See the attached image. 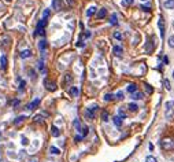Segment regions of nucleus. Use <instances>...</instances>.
Wrapping results in <instances>:
<instances>
[{
    "instance_id": "33",
    "label": "nucleus",
    "mask_w": 174,
    "mask_h": 162,
    "mask_svg": "<svg viewBox=\"0 0 174 162\" xmlns=\"http://www.w3.org/2000/svg\"><path fill=\"white\" fill-rule=\"evenodd\" d=\"M113 37H114V39H117V40H122V34L119 33L118 30H115V32L113 33Z\"/></svg>"
},
{
    "instance_id": "30",
    "label": "nucleus",
    "mask_w": 174,
    "mask_h": 162,
    "mask_svg": "<svg viewBox=\"0 0 174 162\" xmlns=\"http://www.w3.org/2000/svg\"><path fill=\"white\" fill-rule=\"evenodd\" d=\"M141 8H143V11H145V12H149V11H151V3L143 4V6H141Z\"/></svg>"
},
{
    "instance_id": "17",
    "label": "nucleus",
    "mask_w": 174,
    "mask_h": 162,
    "mask_svg": "<svg viewBox=\"0 0 174 162\" xmlns=\"http://www.w3.org/2000/svg\"><path fill=\"white\" fill-rule=\"evenodd\" d=\"M128 110L129 111H132V113H136L137 110H139V106L136 103H129L128 105Z\"/></svg>"
},
{
    "instance_id": "50",
    "label": "nucleus",
    "mask_w": 174,
    "mask_h": 162,
    "mask_svg": "<svg viewBox=\"0 0 174 162\" xmlns=\"http://www.w3.org/2000/svg\"><path fill=\"white\" fill-rule=\"evenodd\" d=\"M173 28H174V22H173Z\"/></svg>"
},
{
    "instance_id": "37",
    "label": "nucleus",
    "mask_w": 174,
    "mask_h": 162,
    "mask_svg": "<svg viewBox=\"0 0 174 162\" xmlns=\"http://www.w3.org/2000/svg\"><path fill=\"white\" fill-rule=\"evenodd\" d=\"M145 162H158V161H156L155 157H152V155H148L147 158H145Z\"/></svg>"
},
{
    "instance_id": "15",
    "label": "nucleus",
    "mask_w": 174,
    "mask_h": 162,
    "mask_svg": "<svg viewBox=\"0 0 174 162\" xmlns=\"http://www.w3.org/2000/svg\"><path fill=\"white\" fill-rule=\"evenodd\" d=\"M132 99H134V100H140V99H143V92H140V91L133 92V94H132Z\"/></svg>"
},
{
    "instance_id": "43",
    "label": "nucleus",
    "mask_w": 174,
    "mask_h": 162,
    "mask_svg": "<svg viewBox=\"0 0 174 162\" xmlns=\"http://www.w3.org/2000/svg\"><path fill=\"white\" fill-rule=\"evenodd\" d=\"M27 143H29V142H27V139H26V137H22V144H23V146H26Z\"/></svg>"
},
{
    "instance_id": "41",
    "label": "nucleus",
    "mask_w": 174,
    "mask_h": 162,
    "mask_svg": "<svg viewBox=\"0 0 174 162\" xmlns=\"http://www.w3.org/2000/svg\"><path fill=\"white\" fill-rule=\"evenodd\" d=\"M25 85H26V83H25V81H23V80H22V81H21V83H19V89L22 91L23 88H25Z\"/></svg>"
},
{
    "instance_id": "35",
    "label": "nucleus",
    "mask_w": 174,
    "mask_h": 162,
    "mask_svg": "<svg viewBox=\"0 0 174 162\" xmlns=\"http://www.w3.org/2000/svg\"><path fill=\"white\" fill-rule=\"evenodd\" d=\"M114 99H118V100H122V99H123V94H122V92H117V94L114 95Z\"/></svg>"
},
{
    "instance_id": "27",
    "label": "nucleus",
    "mask_w": 174,
    "mask_h": 162,
    "mask_svg": "<svg viewBox=\"0 0 174 162\" xmlns=\"http://www.w3.org/2000/svg\"><path fill=\"white\" fill-rule=\"evenodd\" d=\"M110 23H111V25H117V23H118V17H117V14H111Z\"/></svg>"
},
{
    "instance_id": "19",
    "label": "nucleus",
    "mask_w": 174,
    "mask_h": 162,
    "mask_svg": "<svg viewBox=\"0 0 174 162\" xmlns=\"http://www.w3.org/2000/svg\"><path fill=\"white\" fill-rule=\"evenodd\" d=\"M96 11H97V8L95 7V6H92V7H89L87 10V17H92L93 14H96Z\"/></svg>"
},
{
    "instance_id": "25",
    "label": "nucleus",
    "mask_w": 174,
    "mask_h": 162,
    "mask_svg": "<svg viewBox=\"0 0 174 162\" xmlns=\"http://www.w3.org/2000/svg\"><path fill=\"white\" fill-rule=\"evenodd\" d=\"M106 14H107V10H106V8H100V11L97 12V18L99 19L104 18V17H106Z\"/></svg>"
},
{
    "instance_id": "46",
    "label": "nucleus",
    "mask_w": 174,
    "mask_h": 162,
    "mask_svg": "<svg viewBox=\"0 0 174 162\" xmlns=\"http://www.w3.org/2000/svg\"><path fill=\"white\" fill-rule=\"evenodd\" d=\"M163 62H165V63H169V59H167V57L163 58Z\"/></svg>"
},
{
    "instance_id": "31",
    "label": "nucleus",
    "mask_w": 174,
    "mask_h": 162,
    "mask_svg": "<svg viewBox=\"0 0 174 162\" xmlns=\"http://www.w3.org/2000/svg\"><path fill=\"white\" fill-rule=\"evenodd\" d=\"M113 99H114V95H111V94H106L103 96V100H104V102H110Z\"/></svg>"
},
{
    "instance_id": "49",
    "label": "nucleus",
    "mask_w": 174,
    "mask_h": 162,
    "mask_svg": "<svg viewBox=\"0 0 174 162\" xmlns=\"http://www.w3.org/2000/svg\"><path fill=\"white\" fill-rule=\"evenodd\" d=\"M30 162H36V161H30Z\"/></svg>"
},
{
    "instance_id": "9",
    "label": "nucleus",
    "mask_w": 174,
    "mask_h": 162,
    "mask_svg": "<svg viewBox=\"0 0 174 162\" xmlns=\"http://www.w3.org/2000/svg\"><path fill=\"white\" fill-rule=\"evenodd\" d=\"M113 51H114V55H117V57H122V54H123V48L121 45H115Z\"/></svg>"
},
{
    "instance_id": "42",
    "label": "nucleus",
    "mask_w": 174,
    "mask_h": 162,
    "mask_svg": "<svg viewBox=\"0 0 174 162\" xmlns=\"http://www.w3.org/2000/svg\"><path fill=\"white\" fill-rule=\"evenodd\" d=\"M11 105L14 106V107H15V106H18V105H19V100H18V99H15V100H12V103H11Z\"/></svg>"
},
{
    "instance_id": "28",
    "label": "nucleus",
    "mask_w": 174,
    "mask_h": 162,
    "mask_svg": "<svg viewBox=\"0 0 174 162\" xmlns=\"http://www.w3.org/2000/svg\"><path fill=\"white\" fill-rule=\"evenodd\" d=\"M37 68H38V70H40V72H41V73H45V72H47L45 69H44V62H43V60H38V63H37Z\"/></svg>"
},
{
    "instance_id": "2",
    "label": "nucleus",
    "mask_w": 174,
    "mask_h": 162,
    "mask_svg": "<svg viewBox=\"0 0 174 162\" xmlns=\"http://www.w3.org/2000/svg\"><path fill=\"white\" fill-rule=\"evenodd\" d=\"M44 85H45V88L48 91H51V92H53V91L56 89V84L53 83V81H51V80H48V78L44 80Z\"/></svg>"
},
{
    "instance_id": "38",
    "label": "nucleus",
    "mask_w": 174,
    "mask_h": 162,
    "mask_svg": "<svg viewBox=\"0 0 174 162\" xmlns=\"http://www.w3.org/2000/svg\"><path fill=\"white\" fill-rule=\"evenodd\" d=\"M49 17V10H44L43 11V19H47Z\"/></svg>"
},
{
    "instance_id": "23",
    "label": "nucleus",
    "mask_w": 174,
    "mask_h": 162,
    "mask_svg": "<svg viewBox=\"0 0 174 162\" xmlns=\"http://www.w3.org/2000/svg\"><path fill=\"white\" fill-rule=\"evenodd\" d=\"M88 133H89V128H88L87 125H82V128H81V136H82V137H85Z\"/></svg>"
},
{
    "instance_id": "26",
    "label": "nucleus",
    "mask_w": 174,
    "mask_h": 162,
    "mask_svg": "<svg viewBox=\"0 0 174 162\" xmlns=\"http://www.w3.org/2000/svg\"><path fill=\"white\" fill-rule=\"evenodd\" d=\"M33 120H34V122H37V124H43V122H44V118H43L41 114H37Z\"/></svg>"
},
{
    "instance_id": "18",
    "label": "nucleus",
    "mask_w": 174,
    "mask_h": 162,
    "mask_svg": "<svg viewBox=\"0 0 174 162\" xmlns=\"http://www.w3.org/2000/svg\"><path fill=\"white\" fill-rule=\"evenodd\" d=\"M73 125H74V128H76V131L81 132V128H82V125H81V122H79V120H78V118H76V120L73 121Z\"/></svg>"
},
{
    "instance_id": "5",
    "label": "nucleus",
    "mask_w": 174,
    "mask_h": 162,
    "mask_svg": "<svg viewBox=\"0 0 174 162\" xmlns=\"http://www.w3.org/2000/svg\"><path fill=\"white\" fill-rule=\"evenodd\" d=\"M158 25H159V29H160V37H163V36H165V29H166V25H165V19H163V17L159 18Z\"/></svg>"
},
{
    "instance_id": "32",
    "label": "nucleus",
    "mask_w": 174,
    "mask_h": 162,
    "mask_svg": "<svg viewBox=\"0 0 174 162\" xmlns=\"http://www.w3.org/2000/svg\"><path fill=\"white\" fill-rule=\"evenodd\" d=\"M167 45H169L170 48H174V34L169 37V40H167Z\"/></svg>"
},
{
    "instance_id": "39",
    "label": "nucleus",
    "mask_w": 174,
    "mask_h": 162,
    "mask_svg": "<svg viewBox=\"0 0 174 162\" xmlns=\"http://www.w3.org/2000/svg\"><path fill=\"white\" fill-rule=\"evenodd\" d=\"M145 89H147V92H148V94H152V92H154V88H152V87H149L148 84L145 85Z\"/></svg>"
},
{
    "instance_id": "12",
    "label": "nucleus",
    "mask_w": 174,
    "mask_h": 162,
    "mask_svg": "<svg viewBox=\"0 0 174 162\" xmlns=\"http://www.w3.org/2000/svg\"><path fill=\"white\" fill-rule=\"evenodd\" d=\"M0 66H1L3 70L7 69V57H6V55H3V57L0 58Z\"/></svg>"
},
{
    "instance_id": "4",
    "label": "nucleus",
    "mask_w": 174,
    "mask_h": 162,
    "mask_svg": "<svg viewBox=\"0 0 174 162\" xmlns=\"http://www.w3.org/2000/svg\"><path fill=\"white\" fill-rule=\"evenodd\" d=\"M52 8L55 11H61L63 8V0H52Z\"/></svg>"
},
{
    "instance_id": "14",
    "label": "nucleus",
    "mask_w": 174,
    "mask_h": 162,
    "mask_svg": "<svg viewBox=\"0 0 174 162\" xmlns=\"http://www.w3.org/2000/svg\"><path fill=\"white\" fill-rule=\"evenodd\" d=\"M48 47V43H47L45 39H43V40H40V43H38V48L41 49V51H45V48Z\"/></svg>"
},
{
    "instance_id": "24",
    "label": "nucleus",
    "mask_w": 174,
    "mask_h": 162,
    "mask_svg": "<svg viewBox=\"0 0 174 162\" xmlns=\"http://www.w3.org/2000/svg\"><path fill=\"white\" fill-rule=\"evenodd\" d=\"M117 116H119V117H121L122 120H125V118H126L125 109H123V107H119V110H118V114H117Z\"/></svg>"
},
{
    "instance_id": "34",
    "label": "nucleus",
    "mask_w": 174,
    "mask_h": 162,
    "mask_svg": "<svg viewBox=\"0 0 174 162\" xmlns=\"http://www.w3.org/2000/svg\"><path fill=\"white\" fill-rule=\"evenodd\" d=\"M108 117H110V116H108V113H107V111H102V120L103 121H106V122H107V121L110 120Z\"/></svg>"
},
{
    "instance_id": "10",
    "label": "nucleus",
    "mask_w": 174,
    "mask_h": 162,
    "mask_svg": "<svg viewBox=\"0 0 174 162\" xmlns=\"http://www.w3.org/2000/svg\"><path fill=\"white\" fill-rule=\"evenodd\" d=\"M19 57L22 58V59H26V58H30V57H32V51H30V49H23L22 52L19 54Z\"/></svg>"
},
{
    "instance_id": "40",
    "label": "nucleus",
    "mask_w": 174,
    "mask_h": 162,
    "mask_svg": "<svg viewBox=\"0 0 174 162\" xmlns=\"http://www.w3.org/2000/svg\"><path fill=\"white\" fill-rule=\"evenodd\" d=\"M82 139H84V137H82V136H81V135H77L76 137H74V140H76L77 143H79V142H81V140H82Z\"/></svg>"
},
{
    "instance_id": "48",
    "label": "nucleus",
    "mask_w": 174,
    "mask_h": 162,
    "mask_svg": "<svg viewBox=\"0 0 174 162\" xmlns=\"http://www.w3.org/2000/svg\"><path fill=\"white\" fill-rule=\"evenodd\" d=\"M173 78H174V72H173Z\"/></svg>"
},
{
    "instance_id": "20",
    "label": "nucleus",
    "mask_w": 174,
    "mask_h": 162,
    "mask_svg": "<svg viewBox=\"0 0 174 162\" xmlns=\"http://www.w3.org/2000/svg\"><path fill=\"white\" fill-rule=\"evenodd\" d=\"M69 92H70V95H71V96H78V95H79V91H78V88H77V87H71L70 89H69Z\"/></svg>"
},
{
    "instance_id": "7",
    "label": "nucleus",
    "mask_w": 174,
    "mask_h": 162,
    "mask_svg": "<svg viewBox=\"0 0 174 162\" xmlns=\"http://www.w3.org/2000/svg\"><path fill=\"white\" fill-rule=\"evenodd\" d=\"M173 105H174L173 102H167L166 103V118H170L171 116H173V109H171V106Z\"/></svg>"
},
{
    "instance_id": "45",
    "label": "nucleus",
    "mask_w": 174,
    "mask_h": 162,
    "mask_svg": "<svg viewBox=\"0 0 174 162\" xmlns=\"http://www.w3.org/2000/svg\"><path fill=\"white\" fill-rule=\"evenodd\" d=\"M67 3H69V6H73V4H74V1H73V0H67Z\"/></svg>"
},
{
    "instance_id": "22",
    "label": "nucleus",
    "mask_w": 174,
    "mask_h": 162,
    "mask_svg": "<svg viewBox=\"0 0 174 162\" xmlns=\"http://www.w3.org/2000/svg\"><path fill=\"white\" fill-rule=\"evenodd\" d=\"M145 51H147L148 54H151L152 51H154V41L147 43V47H145Z\"/></svg>"
},
{
    "instance_id": "13",
    "label": "nucleus",
    "mask_w": 174,
    "mask_h": 162,
    "mask_svg": "<svg viewBox=\"0 0 174 162\" xmlns=\"http://www.w3.org/2000/svg\"><path fill=\"white\" fill-rule=\"evenodd\" d=\"M126 89H128L129 94H133V92H136V91H137V85H136V84H133V83H130V84H128Z\"/></svg>"
},
{
    "instance_id": "36",
    "label": "nucleus",
    "mask_w": 174,
    "mask_h": 162,
    "mask_svg": "<svg viewBox=\"0 0 174 162\" xmlns=\"http://www.w3.org/2000/svg\"><path fill=\"white\" fill-rule=\"evenodd\" d=\"M163 84H165V87H166L167 91H171V85H170V81H169V80H165Z\"/></svg>"
},
{
    "instance_id": "16",
    "label": "nucleus",
    "mask_w": 174,
    "mask_h": 162,
    "mask_svg": "<svg viewBox=\"0 0 174 162\" xmlns=\"http://www.w3.org/2000/svg\"><path fill=\"white\" fill-rule=\"evenodd\" d=\"M165 8H167V10H174V0H166V1H165Z\"/></svg>"
},
{
    "instance_id": "3",
    "label": "nucleus",
    "mask_w": 174,
    "mask_h": 162,
    "mask_svg": "<svg viewBox=\"0 0 174 162\" xmlns=\"http://www.w3.org/2000/svg\"><path fill=\"white\" fill-rule=\"evenodd\" d=\"M71 83H73V76L70 74V73H66V74L63 76V81H62L63 87H67V85H70Z\"/></svg>"
},
{
    "instance_id": "44",
    "label": "nucleus",
    "mask_w": 174,
    "mask_h": 162,
    "mask_svg": "<svg viewBox=\"0 0 174 162\" xmlns=\"http://www.w3.org/2000/svg\"><path fill=\"white\" fill-rule=\"evenodd\" d=\"M125 3H126V4H129V6H130V4H133V0H125Z\"/></svg>"
},
{
    "instance_id": "47",
    "label": "nucleus",
    "mask_w": 174,
    "mask_h": 162,
    "mask_svg": "<svg viewBox=\"0 0 174 162\" xmlns=\"http://www.w3.org/2000/svg\"><path fill=\"white\" fill-rule=\"evenodd\" d=\"M148 148H149V150H154V146H152V144L149 143V144H148Z\"/></svg>"
},
{
    "instance_id": "29",
    "label": "nucleus",
    "mask_w": 174,
    "mask_h": 162,
    "mask_svg": "<svg viewBox=\"0 0 174 162\" xmlns=\"http://www.w3.org/2000/svg\"><path fill=\"white\" fill-rule=\"evenodd\" d=\"M25 118H26L25 116H19V117H17L15 120H14V125H19V124H21V122H22L23 120H25Z\"/></svg>"
},
{
    "instance_id": "6",
    "label": "nucleus",
    "mask_w": 174,
    "mask_h": 162,
    "mask_svg": "<svg viewBox=\"0 0 174 162\" xmlns=\"http://www.w3.org/2000/svg\"><path fill=\"white\" fill-rule=\"evenodd\" d=\"M38 106H40V98H36L33 102H30L27 105V110H34V109H37Z\"/></svg>"
},
{
    "instance_id": "11",
    "label": "nucleus",
    "mask_w": 174,
    "mask_h": 162,
    "mask_svg": "<svg viewBox=\"0 0 174 162\" xmlns=\"http://www.w3.org/2000/svg\"><path fill=\"white\" fill-rule=\"evenodd\" d=\"M122 121H123V120H122L119 116H114V117H113V122H114V125H115V126H121Z\"/></svg>"
},
{
    "instance_id": "21",
    "label": "nucleus",
    "mask_w": 174,
    "mask_h": 162,
    "mask_svg": "<svg viewBox=\"0 0 174 162\" xmlns=\"http://www.w3.org/2000/svg\"><path fill=\"white\" fill-rule=\"evenodd\" d=\"M49 153H51V154H53V155H59V154H61V150H59L58 147L51 146V147H49Z\"/></svg>"
},
{
    "instance_id": "1",
    "label": "nucleus",
    "mask_w": 174,
    "mask_h": 162,
    "mask_svg": "<svg viewBox=\"0 0 174 162\" xmlns=\"http://www.w3.org/2000/svg\"><path fill=\"white\" fill-rule=\"evenodd\" d=\"M159 144H160V148L165 151L174 150V139L173 137H163V139L159 142Z\"/></svg>"
},
{
    "instance_id": "8",
    "label": "nucleus",
    "mask_w": 174,
    "mask_h": 162,
    "mask_svg": "<svg viewBox=\"0 0 174 162\" xmlns=\"http://www.w3.org/2000/svg\"><path fill=\"white\" fill-rule=\"evenodd\" d=\"M51 135H52L53 137H59V136H61V131H59V128L55 126V125H52V126H51Z\"/></svg>"
}]
</instances>
